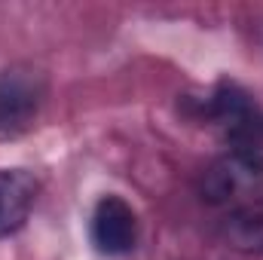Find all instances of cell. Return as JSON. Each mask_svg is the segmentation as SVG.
Wrapping results in <instances>:
<instances>
[{
	"mask_svg": "<svg viewBox=\"0 0 263 260\" xmlns=\"http://www.w3.org/2000/svg\"><path fill=\"white\" fill-rule=\"evenodd\" d=\"M46 101V77L31 65L0 70V141H12L31 129Z\"/></svg>",
	"mask_w": 263,
	"mask_h": 260,
	"instance_id": "cell-1",
	"label": "cell"
},
{
	"mask_svg": "<svg viewBox=\"0 0 263 260\" xmlns=\"http://www.w3.org/2000/svg\"><path fill=\"white\" fill-rule=\"evenodd\" d=\"M263 184V147L239 144L223 153L205 175H202V199L211 205H227L236 196H245Z\"/></svg>",
	"mask_w": 263,
	"mask_h": 260,
	"instance_id": "cell-2",
	"label": "cell"
},
{
	"mask_svg": "<svg viewBox=\"0 0 263 260\" xmlns=\"http://www.w3.org/2000/svg\"><path fill=\"white\" fill-rule=\"evenodd\" d=\"M92 242L101 254H129L138 242V217L120 196H104L92 214Z\"/></svg>",
	"mask_w": 263,
	"mask_h": 260,
	"instance_id": "cell-3",
	"label": "cell"
},
{
	"mask_svg": "<svg viewBox=\"0 0 263 260\" xmlns=\"http://www.w3.org/2000/svg\"><path fill=\"white\" fill-rule=\"evenodd\" d=\"M37 199V181L25 169H0V239L22 230Z\"/></svg>",
	"mask_w": 263,
	"mask_h": 260,
	"instance_id": "cell-4",
	"label": "cell"
},
{
	"mask_svg": "<svg viewBox=\"0 0 263 260\" xmlns=\"http://www.w3.org/2000/svg\"><path fill=\"white\" fill-rule=\"evenodd\" d=\"M220 236L239 251H263V202L233 208L220 224Z\"/></svg>",
	"mask_w": 263,
	"mask_h": 260,
	"instance_id": "cell-5",
	"label": "cell"
}]
</instances>
